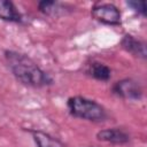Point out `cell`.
<instances>
[{
    "mask_svg": "<svg viewBox=\"0 0 147 147\" xmlns=\"http://www.w3.org/2000/svg\"><path fill=\"white\" fill-rule=\"evenodd\" d=\"M69 113L78 118L99 122L105 119L106 111L101 105L84 96H71L67 102Z\"/></svg>",
    "mask_w": 147,
    "mask_h": 147,
    "instance_id": "2",
    "label": "cell"
},
{
    "mask_svg": "<svg viewBox=\"0 0 147 147\" xmlns=\"http://www.w3.org/2000/svg\"><path fill=\"white\" fill-rule=\"evenodd\" d=\"M96 138L100 141H106L110 144H116V145H122L129 141L130 137L129 134L118 127H111V129H105L101 130L96 133Z\"/></svg>",
    "mask_w": 147,
    "mask_h": 147,
    "instance_id": "5",
    "label": "cell"
},
{
    "mask_svg": "<svg viewBox=\"0 0 147 147\" xmlns=\"http://www.w3.org/2000/svg\"><path fill=\"white\" fill-rule=\"evenodd\" d=\"M113 92L116 95L129 100H139L142 95L141 86L138 84V82L131 78H125L116 82L113 86Z\"/></svg>",
    "mask_w": 147,
    "mask_h": 147,
    "instance_id": "4",
    "label": "cell"
},
{
    "mask_svg": "<svg viewBox=\"0 0 147 147\" xmlns=\"http://www.w3.org/2000/svg\"><path fill=\"white\" fill-rule=\"evenodd\" d=\"M5 59L9 70L22 84L33 87L52 84V77L41 70L29 56L14 51H6Z\"/></svg>",
    "mask_w": 147,
    "mask_h": 147,
    "instance_id": "1",
    "label": "cell"
},
{
    "mask_svg": "<svg viewBox=\"0 0 147 147\" xmlns=\"http://www.w3.org/2000/svg\"><path fill=\"white\" fill-rule=\"evenodd\" d=\"M33 141L36 142L37 147H64L62 142H60L57 139L53 138L48 133H45L39 130H32L31 131Z\"/></svg>",
    "mask_w": 147,
    "mask_h": 147,
    "instance_id": "9",
    "label": "cell"
},
{
    "mask_svg": "<svg viewBox=\"0 0 147 147\" xmlns=\"http://www.w3.org/2000/svg\"><path fill=\"white\" fill-rule=\"evenodd\" d=\"M127 6H130L134 11L145 16L146 15V3L145 1H127Z\"/></svg>",
    "mask_w": 147,
    "mask_h": 147,
    "instance_id": "11",
    "label": "cell"
},
{
    "mask_svg": "<svg viewBox=\"0 0 147 147\" xmlns=\"http://www.w3.org/2000/svg\"><path fill=\"white\" fill-rule=\"evenodd\" d=\"M0 20L7 22H21L22 15L11 1L0 0Z\"/></svg>",
    "mask_w": 147,
    "mask_h": 147,
    "instance_id": "8",
    "label": "cell"
},
{
    "mask_svg": "<svg viewBox=\"0 0 147 147\" xmlns=\"http://www.w3.org/2000/svg\"><path fill=\"white\" fill-rule=\"evenodd\" d=\"M123 48L131 53L133 56L140 57V59H146L147 52H146V44L137 38H134L131 34H125L121 41Z\"/></svg>",
    "mask_w": 147,
    "mask_h": 147,
    "instance_id": "6",
    "label": "cell"
},
{
    "mask_svg": "<svg viewBox=\"0 0 147 147\" xmlns=\"http://www.w3.org/2000/svg\"><path fill=\"white\" fill-rule=\"evenodd\" d=\"M92 16L103 24L118 25L121 24V11L113 3H99L91 10Z\"/></svg>",
    "mask_w": 147,
    "mask_h": 147,
    "instance_id": "3",
    "label": "cell"
},
{
    "mask_svg": "<svg viewBox=\"0 0 147 147\" xmlns=\"http://www.w3.org/2000/svg\"><path fill=\"white\" fill-rule=\"evenodd\" d=\"M65 7H67L65 5H62L61 2H57V1L42 0V1L38 2V9L42 14H45L47 16H53V17L65 15L67 11L69 10Z\"/></svg>",
    "mask_w": 147,
    "mask_h": 147,
    "instance_id": "7",
    "label": "cell"
},
{
    "mask_svg": "<svg viewBox=\"0 0 147 147\" xmlns=\"http://www.w3.org/2000/svg\"><path fill=\"white\" fill-rule=\"evenodd\" d=\"M87 72L98 80H108L111 75V70L109 67L101 62H92L88 67Z\"/></svg>",
    "mask_w": 147,
    "mask_h": 147,
    "instance_id": "10",
    "label": "cell"
}]
</instances>
